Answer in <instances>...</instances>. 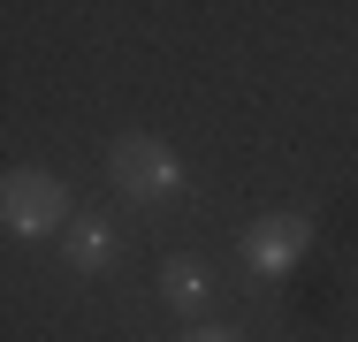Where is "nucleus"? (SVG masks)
<instances>
[{"label": "nucleus", "instance_id": "f257e3e1", "mask_svg": "<svg viewBox=\"0 0 358 342\" xmlns=\"http://www.w3.org/2000/svg\"><path fill=\"white\" fill-rule=\"evenodd\" d=\"M107 183L138 205H168V198H183V160L168 152V137L130 130V137H115V152H107Z\"/></svg>", "mask_w": 358, "mask_h": 342}, {"label": "nucleus", "instance_id": "f03ea898", "mask_svg": "<svg viewBox=\"0 0 358 342\" xmlns=\"http://www.w3.org/2000/svg\"><path fill=\"white\" fill-rule=\"evenodd\" d=\"M0 221L15 228V236H54V228H69V183L62 175H46V168H8V183H0Z\"/></svg>", "mask_w": 358, "mask_h": 342}, {"label": "nucleus", "instance_id": "7ed1b4c3", "mask_svg": "<svg viewBox=\"0 0 358 342\" xmlns=\"http://www.w3.org/2000/svg\"><path fill=\"white\" fill-rule=\"evenodd\" d=\"M305 251H313V213H259L244 228V244H236V259L252 274H267V281H282Z\"/></svg>", "mask_w": 358, "mask_h": 342}, {"label": "nucleus", "instance_id": "20e7f679", "mask_svg": "<svg viewBox=\"0 0 358 342\" xmlns=\"http://www.w3.org/2000/svg\"><path fill=\"white\" fill-rule=\"evenodd\" d=\"M62 259H69L76 274H99L107 259H115V228H107V221H92V213H76L69 228H62Z\"/></svg>", "mask_w": 358, "mask_h": 342}, {"label": "nucleus", "instance_id": "39448f33", "mask_svg": "<svg viewBox=\"0 0 358 342\" xmlns=\"http://www.w3.org/2000/svg\"><path fill=\"white\" fill-rule=\"evenodd\" d=\"M160 297H168L176 312H206V267H199V259H168V267H160Z\"/></svg>", "mask_w": 358, "mask_h": 342}, {"label": "nucleus", "instance_id": "423d86ee", "mask_svg": "<svg viewBox=\"0 0 358 342\" xmlns=\"http://www.w3.org/2000/svg\"><path fill=\"white\" fill-rule=\"evenodd\" d=\"M183 342H236V335H229V327H191Z\"/></svg>", "mask_w": 358, "mask_h": 342}]
</instances>
